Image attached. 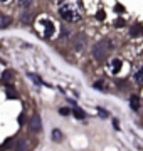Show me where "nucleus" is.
I'll use <instances>...</instances> for the list:
<instances>
[{
  "label": "nucleus",
  "mask_w": 143,
  "mask_h": 151,
  "mask_svg": "<svg viewBox=\"0 0 143 151\" xmlns=\"http://www.w3.org/2000/svg\"><path fill=\"white\" fill-rule=\"evenodd\" d=\"M59 15L66 22H77V20H81V17H83V10H81V5L77 2L67 0L64 4H61Z\"/></svg>",
  "instance_id": "nucleus-1"
},
{
  "label": "nucleus",
  "mask_w": 143,
  "mask_h": 151,
  "mask_svg": "<svg viewBox=\"0 0 143 151\" xmlns=\"http://www.w3.org/2000/svg\"><path fill=\"white\" fill-rule=\"evenodd\" d=\"M37 25H39L40 35H44V37H52V35H54L56 25L49 20V19H40V20L37 22Z\"/></svg>",
  "instance_id": "nucleus-2"
},
{
  "label": "nucleus",
  "mask_w": 143,
  "mask_h": 151,
  "mask_svg": "<svg viewBox=\"0 0 143 151\" xmlns=\"http://www.w3.org/2000/svg\"><path fill=\"white\" fill-rule=\"evenodd\" d=\"M93 55H94V57H96L98 60L105 59L106 55H108V45H106L105 42H101V44H96V47L93 49Z\"/></svg>",
  "instance_id": "nucleus-3"
},
{
  "label": "nucleus",
  "mask_w": 143,
  "mask_h": 151,
  "mask_svg": "<svg viewBox=\"0 0 143 151\" xmlns=\"http://www.w3.org/2000/svg\"><path fill=\"white\" fill-rule=\"evenodd\" d=\"M29 128H30L32 133H39V131L42 129V119H40L39 114H34V116H32L30 123H29Z\"/></svg>",
  "instance_id": "nucleus-4"
},
{
  "label": "nucleus",
  "mask_w": 143,
  "mask_h": 151,
  "mask_svg": "<svg viewBox=\"0 0 143 151\" xmlns=\"http://www.w3.org/2000/svg\"><path fill=\"white\" fill-rule=\"evenodd\" d=\"M121 65H123V60L121 59H111L110 62H108V72L118 74V72L121 70Z\"/></svg>",
  "instance_id": "nucleus-5"
},
{
  "label": "nucleus",
  "mask_w": 143,
  "mask_h": 151,
  "mask_svg": "<svg viewBox=\"0 0 143 151\" xmlns=\"http://www.w3.org/2000/svg\"><path fill=\"white\" fill-rule=\"evenodd\" d=\"M12 24V19L10 17H7V15H0V27L4 29V27H9Z\"/></svg>",
  "instance_id": "nucleus-6"
},
{
  "label": "nucleus",
  "mask_w": 143,
  "mask_h": 151,
  "mask_svg": "<svg viewBox=\"0 0 143 151\" xmlns=\"http://www.w3.org/2000/svg\"><path fill=\"white\" fill-rule=\"evenodd\" d=\"M133 79H135V82H136V84H143V70L142 69L136 70V72H135V76H133Z\"/></svg>",
  "instance_id": "nucleus-7"
},
{
  "label": "nucleus",
  "mask_w": 143,
  "mask_h": 151,
  "mask_svg": "<svg viewBox=\"0 0 143 151\" xmlns=\"http://www.w3.org/2000/svg\"><path fill=\"white\" fill-rule=\"evenodd\" d=\"M142 34H143V27H142V25H133V27H131V35H133V37L142 35Z\"/></svg>",
  "instance_id": "nucleus-8"
},
{
  "label": "nucleus",
  "mask_w": 143,
  "mask_h": 151,
  "mask_svg": "<svg viewBox=\"0 0 143 151\" xmlns=\"http://www.w3.org/2000/svg\"><path fill=\"white\" fill-rule=\"evenodd\" d=\"M74 47H76V49L83 47L84 49V37H83V35H77V37H76V40H74Z\"/></svg>",
  "instance_id": "nucleus-9"
},
{
  "label": "nucleus",
  "mask_w": 143,
  "mask_h": 151,
  "mask_svg": "<svg viewBox=\"0 0 143 151\" xmlns=\"http://www.w3.org/2000/svg\"><path fill=\"white\" fill-rule=\"evenodd\" d=\"M52 139L54 141H61L62 139V133L59 129H52Z\"/></svg>",
  "instance_id": "nucleus-10"
},
{
  "label": "nucleus",
  "mask_w": 143,
  "mask_h": 151,
  "mask_svg": "<svg viewBox=\"0 0 143 151\" xmlns=\"http://www.w3.org/2000/svg\"><path fill=\"white\" fill-rule=\"evenodd\" d=\"M27 76H29V79H32V81L35 82L37 86H42V84H44V82H42V79H39V77H37L35 74H27Z\"/></svg>",
  "instance_id": "nucleus-11"
},
{
  "label": "nucleus",
  "mask_w": 143,
  "mask_h": 151,
  "mask_svg": "<svg viewBox=\"0 0 143 151\" xmlns=\"http://www.w3.org/2000/svg\"><path fill=\"white\" fill-rule=\"evenodd\" d=\"M130 106H131V109H135V111L138 109V97L136 96H131V99H130Z\"/></svg>",
  "instance_id": "nucleus-12"
},
{
  "label": "nucleus",
  "mask_w": 143,
  "mask_h": 151,
  "mask_svg": "<svg viewBox=\"0 0 143 151\" xmlns=\"http://www.w3.org/2000/svg\"><path fill=\"white\" fill-rule=\"evenodd\" d=\"M72 114H74L77 119H84V118H86V113H83L81 109H74V111H72Z\"/></svg>",
  "instance_id": "nucleus-13"
},
{
  "label": "nucleus",
  "mask_w": 143,
  "mask_h": 151,
  "mask_svg": "<svg viewBox=\"0 0 143 151\" xmlns=\"http://www.w3.org/2000/svg\"><path fill=\"white\" fill-rule=\"evenodd\" d=\"M103 84H105L103 81H98V82H94L93 86H94V89H99V91H106V87L103 86Z\"/></svg>",
  "instance_id": "nucleus-14"
},
{
  "label": "nucleus",
  "mask_w": 143,
  "mask_h": 151,
  "mask_svg": "<svg viewBox=\"0 0 143 151\" xmlns=\"http://www.w3.org/2000/svg\"><path fill=\"white\" fill-rule=\"evenodd\" d=\"M2 79H4V81H10V79H12V72H10V70H7V72H4V76H2Z\"/></svg>",
  "instance_id": "nucleus-15"
},
{
  "label": "nucleus",
  "mask_w": 143,
  "mask_h": 151,
  "mask_svg": "<svg viewBox=\"0 0 143 151\" xmlns=\"http://www.w3.org/2000/svg\"><path fill=\"white\" fill-rule=\"evenodd\" d=\"M17 2H19L22 7H29L30 4H32V0H17Z\"/></svg>",
  "instance_id": "nucleus-16"
},
{
  "label": "nucleus",
  "mask_w": 143,
  "mask_h": 151,
  "mask_svg": "<svg viewBox=\"0 0 143 151\" xmlns=\"http://www.w3.org/2000/svg\"><path fill=\"white\" fill-rule=\"evenodd\" d=\"M59 113L62 114V116H67V114L71 113V109H67V108H61V109H59Z\"/></svg>",
  "instance_id": "nucleus-17"
},
{
  "label": "nucleus",
  "mask_w": 143,
  "mask_h": 151,
  "mask_svg": "<svg viewBox=\"0 0 143 151\" xmlns=\"http://www.w3.org/2000/svg\"><path fill=\"white\" fill-rule=\"evenodd\" d=\"M98 113H99V116H103V118H106L108 114L105 113V109H101V108H98Z\"/></svg>",
  "instance_id": "nucleus-18"
},
{
  "label": "nucleus",
  "mask_w": 143,
  "mask_h": 151,
  "mask_svg": "<svg viewBox=\"0 0 143 151\" xmlns=\"http://www.w3.org/2000/svg\"><path fill=\"white\" fill-rule=\"evenodd\" d=\"M4 2H7V0H0V4H4Z\"/></svg>",
  "instance_id": "nucleus-19"
}]
</instances>
